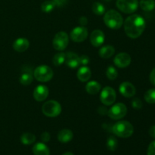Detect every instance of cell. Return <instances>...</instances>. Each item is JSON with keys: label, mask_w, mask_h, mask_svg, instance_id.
<instances>
[{"label": "cell", "mask_w": 155, "mask_h": 155, "mask_svg": "<svg viewBox=\"0 0 155 155\" xmlns=\"http://www.w3.org/2000/svg\"><path fill=\"white\" fill-rule=\"evenodd\" d=\"M115 52V49L112 45H104V46H102L99 49V51H98V54H99V56L101 58L107 59L110 58V57L114 55Z\"/></svg>", "instance_id": "cell-21"}, {"label": "cell", "mask_w": 155, "mask_h": 155, "mask_svg": "<svg viewBox=\"0 0 155 155\" xmlns=\"http://www.w3.org/2000/svg\"><path fill=\"white\" fill-rule=\"evenodd\" d=\"M139 5L145 12H151L155 8V0H141Z\"/></svg>", "instance_id": "cell-23"}, {"label": "cell", "mask_w": 155, "mask_h": 155, "mask_svg": "<svg viewBox=\"0 0 155 155\" xmlns=\"http://www.w3.org/2000/svg\"><path fill=\"white\" fill-rule=\"evenodd\" d=\"M35 141H36V136L33 135V133H25L21 136V142L24 145H31V144L34 143Z\"/></svg>", "instance_id": "cell-24"}, {"label": "cell", "mask_w": 155, "mask_h": 155, "mask_svg": "<svg viewBox=\"0 0 155 155\" xmlns=\"http://www.w3.org/2000/svg\"><path fill=\"white\" fill-rule=\"evenodd\" d=\"M119 91L123 96L131 98L136 95V88L130 82H123L119 86Z\"/></svg>", "instance_id": "cell-12"}, {"label": "cell", "mask_w": 155, "mask_h": 155, "mask_svg": "<svg viewBox=\"0 0 155 155\" xmlns=\"http://www.w3.org/2000/svg\"><path fill=\"white\" fill-rule=\"evenodd\" d=\"M64 63L69 68H77L80 65V56L74 52H68L66 53V57H65Z\"/></svg>", "instance_id": "cell-16"}, {"label": "cell", "mask_w": 155, "mask_h": 155, "mask_svg": "<svg viewBox=\"0 0 155 155\" xmlns=\"http://www.w3.org/2000/svg\"><path fill=\"white\" fill-rule=\"evenodd\" d=\"M106 76L110 80H114L117 78L118 73L116 68L113 66H109L106 70Z\"/></svg>", "instance_id": "cell-29"}, {"label": "cell", "mask_w": 155, "mask_h": 155, "mask_svg": "<svg viewBox=\"0 0 155 155\" xmlns=\"http://www.w3.org/2000/svg\"><path fill=\"white\" fill-rule=\"evenodd\" d=\"M147 154L155 155V141H153L149 145L148 148V151H147Z\"/></svg>", "instance_id": "cell-32"}, {"label": "cell", "mask_w": 155, "mask_h": 155, "mask_svg": "<svg viewBox=\"0 0 155 155\" xmlns=\"http://www.w3.org/2000/svg\"><path fill=\"white\" fill-rule=\"evenodd\" d=\"M104 22L109 28L112 30H118L124 24V18L118 12L110 10L104 14Z\"/></svg>", "instance_id": "cell-2"}, {"label": "cell", "mask_w": 155, "mask_h": 155, "mask_svg": "<svg viewBox=\"0 0 155 155\" xmlns=\"http://www.w3.org/2000/svg\"><path fill=\"white\" fill-rule=\"evenodd\" d=\"M127 107L123 103H117L114 104L107 111V115L112 120H120L127 115Z\"/></svg>", "instance_id": "cell-7"}, {"label": "cell", "mask_w": 155, "mask_h": 155, "mask_svg": "<svg viewBox=\"0 0 155 155\" xmlns=\"http://www.w3.org/2000/svg\"><path fill=\"white\" fill-rule=\"evenodd\" d=\"M33 80V75L32 74V68L28 66L23 67L22 74L20 77V83L24 86L31 84Z\"/></svg>", "instance_id": "cell-15"}, {"label": "cell", "mask_w": 155, "mask_h": 155, "mask_svg": "<svg viewBox=\"0 0 155 155\" xmlns=\"http://www.w3.org/2000/svg\"><path fill=\"white\" fill-rule=\"evenodd\" d=\"M124 24V31L127 36L132 39L139 37L145 29V21L141 15H132L126 19Z\"/></svg>", "instance_id": "cell-1"}, {"label": "cell", "mask_w": 155, "mask_h": 155, "mask_svg": "<svg viewBox=\"0 0 155 155\" xmlns=\"http://www.w3.org/2000/svg\"><path fill=\"white\" fill-rule=\"evenodd\" d=\"M106 146H107V149L110 150L111 151H116L117 148L118 147V142L117 139L114 137V136H109L107 139V142H106Z\"/></svg>", "instance_id": "cell-27"}, {"label": "cell", "mask_w": 155, "mask_h": 155, "mask_svg": "<svg viewBox=\"0 0 155 155\" xmlns=\"http://www.w3.org/2000/svg\"><path fill=\"white\" fill-rule=\"evenodd\" d=\"M55 5L51 0H46L41 5V10L45 13H50L54 10L55 8Z\"/></svg>", "instance_id": "cell-26"}, {"label": "cell", "mask_w": 155, "mask_h": 155, "mask_svg": "<svg viewBox=\"0 0 155 155\" xmlns=\"http://www.w3.org/2000/svg\"><path fill=\"white\" fill-rule=\"evenodd\" d=\"M134 128L130 122L120 120L112 127V133L120 138H129L133 134Z\"/></svg>", "instance_id": "cell-3"}, {"label": "cell", "mask_w": 155, "mask_h": 155, "mask_svg": "<svg viewBox=\"0 0 155 155\" xmlns=\"http://www.w3.org/2000/svg\"><path fill=\"white\" fill-rule=\"evenodd\" d=\"M54 73L50 67L47 65H40L33 71V77L37 81L45 83L52 79Z\"/></svg>", "instance_id": "cell-4"}, {"label": "cell", "mask_w": 155, "mask_h": 155, "mask_svg": "<svg viewBox=\"0 0 155 155\" xmlns=\"http://www.w3.org/2000/svg\"><path fill=\"white\" fill-rule=\"evenodd\" d=\"M80 64L83 65V66H86V65H88L89 63V58L88 57L87 55H81L80 57Z\"/></svg>", "instance_id": "cell-33"}, {"label": "cell", "mask_w": 155, "mask_h": 155, "mask_svg": "<svg viewBox=\"0 0 155 155\" xmlns=\"http://www.w3.org/2000/svg\"><path fill=\"white\" fill-rule=\"evenodd\" d=\"M69 43V37L68 33L64 31L58 32L54 35L52 40L53 47L57 51H63Z\"/></svg>", "instance_id": "cell-8"}, {"label": "cell", "mask_w": 155, "mask_h": 155, "mask_svg": "<svg viewBox=\"0 0 155 155\" xmlns=\"http://www.w3.org/2000/svg\"><path fill=\"white\" fill-rule=\"evenodd\" d=\"M117 94L114 89L110 86H106L101 90L100 94V100L101 103L106 106H110L114 103Z\"/></svg>", "instance_id": "cell-9"}, {"label": "cell", "mask_w": 155, "mask_h": 155, "mask_svg": "<svg viewBox=\"0 0 155 155\" xmlns=\"http://www.w3.org/2000/svg\"><path fill=\"white\" fill-rule=\"evenodd\" d=\"M79 23H80V25L84 27V26H86L88 24V19L85 16L80 17V19H79Z\"/></svg>", "instance_id": "cell-36"}, {"label": "cell", "mask_w": 155, "mask_h": 155, "mask_svg": "<svg viewBox=\"0 0 155 155\" xmlns=\"http://www.w3.org/2000/svg\"><path fill=\"white\" fill-rule=\"evenodd\" d=\"M86 90L89 95H95L101 90V85L97 81H90L86 84Z\"/></svg>", "instance_id": "cell-22"}, {"label": "cell", "mask_w": 155, "mask_h": 155, "mask_svg": "<svg viewBox=\"0 0 155 155\" xmlns=\"http://www.w3.org/2000/svg\"><path fill=\"white\" fill-rule=\"evenodd\" d=\"M145 100L149 104H155V89H151L145 92Z\"/></svg>", "instance_id": "cell-30"}, {"label": "cell", "mask_w": 155, "mask_h": 155, "mask_svg": "<svg viewBox=\"0 0 155 155\" xmlns=\"http://www.w3.org/2000/svg\"><path fill=\"white\" fill-rule=\"evenodd\" d=\"M30 47V42L26 38H18L14 42L13 48L17 52H24Z\"/></svg>", "instance_id": "cell-17"}, {"label": "cell", "mask_w": 155, "mask_h": 155, "mask_svg": "<svg viewBox=\"0 0 155 155\" xmlns=\"http://www.w3.org/2000/svg\"><path fill=\"white\" fill-rule=\"evenodd\" d=\"M33 153L34 155H49L50 151L45 144L38 142L33 147Z\"/></svg>", "instance_id": "cell-20"}, {"label": "cell", "mask_w": 155, "mask_h": 155, "mask_svg": "<svg viewBox=\"0 0 155 155\" xmlns=\"http://www.w3.org/2000/svg\"><path fill=\"white\" fill-rule=\"evenodd\" d=\"M65 57H66V54L64 52H59L57 53L54 55L52 59V63L54 66L58 67L64 64L65 61Z\"/></svg>", "instance_id": "cell-25"}, {"label": "cell", "mask_w": 155, "mask_h": 155, "mask_svg": "<svg viewBox=\"0 0 155 155\" xmlns=\"http://www.w3.org/2000/svg\"><path fill=\"white\" fill-rule=\"evenodd\" d=\"M73 133L71 130H68V129H64V130H61L58 134V139L59 142L61 143H68V142H71L73 139Z\"/></svg>", "instance_id": "cell-19"}, {"label": "cell", "mask_w": 155, "mask_h": 155, "mask_svg": "<svg viewBox=\"0 0 155 155\" xmlns=\"http://www.w3.org/2000/svg\"><path fill=\"white\" fill-rule=\"evenodd\" d=\"M104 34L100 30H95L92 32L90 35V42L94 47L101 46L104 42Z\"/></svg>", "instance_id": "cell-14"}, {"label": "cell", "mask_w": 155, "mask_h": 155, "mask_svg": "<svg viewBox=\"0 0 155 155\" xmlns=\"http://www.w3.org/2000/svg\"><path fill=\"white\" fill-rule=\"evenodd\" d=\"M107 111H108V110L105 108V107H99V108H98V113H99L100 114L104 115L105 114H107Z\"/></svg>", "instance_id": "cell-39"}, {"label": "cell", "mask_w": 155, "mask_h": 155, "mask_svg": "<svg viewBox=\"0 0 155 155\" xmlns=\"http://www.w3.org/2000/svg\"><path fill=\"white\" fill-rule=\"evenodd\" d=\"M104 1H106V2H110V0H104Z\"/></svg>", "instance_id": "cell-41"}, {"label": "cell", "mask_w": 155, "mask_h": 155, "mask_svg": "<svg viewBox=\"0 0 155 155\" xmlns=\"http://www.w3.org/2000/svg\"><path fill=\"white\" fill-rule=\"evenodd\" d=\"M50 138H51V136L48 132H44L41 135V140L43 142H48L50 140Z\"/></svg>", "instance_id": "cell-35"}, {"label": "cell", "mask_w": 155, "mask_h": 155, "mask_svg": "<svg viewBox=\"0 0 155 155\" xmlns=\"http://www.w3.org/2000/svg\"><path fill=\"white\" fill-rule=\"evenodd\" d=\"M116 5L120 11L125 14H132L139 7L138 0H117Z\"/></svg>", "instance_id": "cell-6"}, {"label": "cell", "mask_w": 155, "mask_h": 155, "mask_svg": "<svg viewBox=\"0 0 155 155\" xmlns=\"http://www.w3.org/2000/svg\"><path fill=\"white\" fill-rule=\"evenodd\" d=\"M48 96V89L45 85H39L33 91V98L36 101H45Z\"/></svg>", "instance_id": "cell-13"}, {"label": "cell", "mask_w": 155, "mask_h": 155, "mask_svg": "<svg viewBox=\"0 0 155 155\" xmlns=\"http://www.w3.org/2000/svg\"><path fill=\"white\" fill-rule=\"evenodd\" d=\"M114 63L120 68H125L131 63V57L128 53L120 52L115 56Z\"/></svg>", "instance_id": "cell-11"}, {"label": "cell", "mask_w": 155, "mask_h": 155, "mask_svg": "<svg viewBox=\"0 0 155 155\" xmlns=\"http://www.w3.org/2000/svg\"><path fill=\"white\" fill-rule=\"evenodd\" d=\"M42 111L44 115L48 117H55L61 112V106L60 103L55 100H50L43 104Z\"/></svg>", "instance_id": "cell-5"}, {"label": "cell", "mask_w": 155, "mask_h": 155, "mask_svg": "<svg viewBox=\"0 0 155 155\" xmlns=\"http://www.w3.org/2000/svg\"><path fill=\"white\" fill-rule=\"evenodd\" d=\"M70 36L74 42H82L88 37V30L83 26L77 27L73 29Z\"/></svg>", "instance_id": "cell-10"}, {"label": "cell", "mask_w": 155, "mask_h": 155, "mask_svg": "<svg viewBox=\"0 0 155 155\" xmlns=\"http://www.w3.org/2000/svg\"><path fill=\"white\" fill-rule=\"evenodd\" d=\"M62 155H74V154H73L72 152H70V151H68V152L64 153V154H62Z\"/></svg>", "instance_id": "cell-40"}, {"label": "cell", "mask_w": 155, "mask_h": 155, "mask_svg": "<svg viewBox=\"0 0 155 155\" xmlns=\"http://www.w3.org/2000/svg\"><path fill=\"white\" fill-rule=\"evenodd\" d=\"M150 81H151V84L155 86V68L151 71V74H150Z\"/></svg>", "instance_id": "cell-37"}, {"label": "cell", "mask_w": 155, "mask_h": 155, "mask_svg": "<svg viewBox=\"0 0 155 155\" xmlns=\"http://www.w3.org/2000/svg\"><path fill=\"white\" fill-rule=\"evenodd\" d=\"M91 70L88 67L83 66L78 70L77 77L78 80L81 82H87L91 78Z\"/></svg>", "instance_id": "cell-18"}, {"label": "cell", "mask_w": 155, "mask_h": 155, "mask_svg": "<svg viewBox=\"0 0 155 155\" xmlns=\"http://www.w3.org/2000/svg\"><path fill=\"white\" fill-rule=\"evenodd\" d=\"M92 12L96 15L101 16V15H104V12H105V8L101 3L97 2L92 5Z\"/></svg>", "instance_id": "cell-28"}, {"label": "cell", "mask_w": 155, "mask_h": 155, "mask_svg": "<svg viewBox=\"0 0 155 155\" xmlns=\"http://www.w3.org/2000/svg\"><path fill=\"white\" fill-rule=\"evenodd\" d=\"M132 106L136 110H140L142 107V101L139 98H135L132 101Z\"/></svg>", "instance_id": "cell-31"}, {"label": "cell", "mask_w": 155, "mask_h": 155, "mask_svg": "<svg viewBox=\"0 0 155 155\" xmlns=\"http://www.w3.org/2000/svg\"><path fill=\"white\" fill-rule=\"evenodd\" d=\"M51 1H53V2L54 3L55 6H57V7H59V8H61L63 7V6H64L65 5L68 3V0H51Z\"/></svg>", "instance_id": "cell-34"}, {"label": "cell", "mask_w": 155, "mask_h": 155, "mask_svg": "<svg viewBox=\"0 0 155 155\" xmlns=\"http://www.w3.org/2000/svg\"><path fill=\"white\" fill-rule=\"evenodd\" d=\"M149 135L151 136V137L155 139V125L152 126V127L149 129Z\"/></svg>", "instance_id": "cell-38"}]
</instances>
